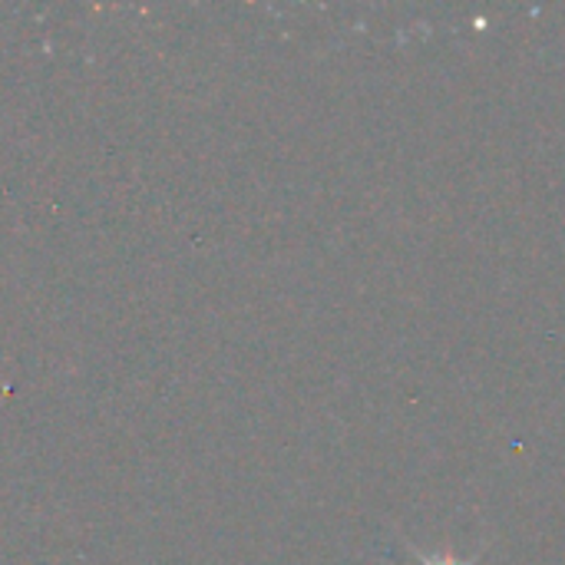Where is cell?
<instances>
[{
  "label": "cell",
  "instance_id": "1",
  "mask_svg": "<svg viewBox=\"0 0 565 565\" xmlns=\"http://www.w3.org/2000/svg\"><path fill=\"white\" fill-rule=\"evenodd\" d=\"M407 546H411V550L417 553V559H420L424 565H477V559H463V563H460V559H454V556H440V553H424V550H417L414 543H407Z\"/></svg>",
  "mask_w": 565,
  "mask_h": 565
}]
</instances>
